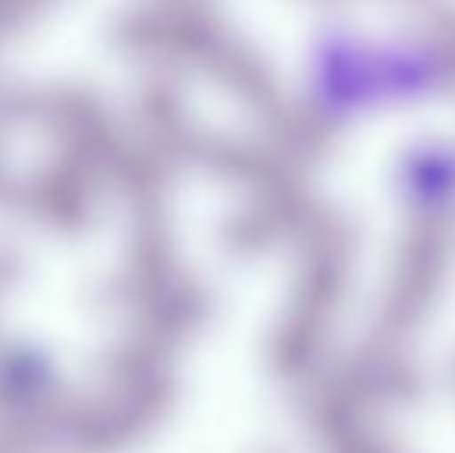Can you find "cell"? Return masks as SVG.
Listing matches in <instances>:
<instances>
[{
	"instance_id": "7a4b0ae2",
	"label": "cell",
	"mask_w": 455,
	"mask_h": 453,
	"mask_svg": "<svg viewBox=\"0 0 455 453\" xmlns=\"http://www.w3.org/2000/svg\"><path fill=\"white\" fill-rule=\"evenodd\" d=\"M403 199L419 212L455 206V143H421L400 162Z\"/></svg>"
},
{
	"instance_id": "6da1fadb",
	"label": "cell",
	"mask_w": 455,
	"mask_h": 453,
	"mask_svg": "<svg viewBox=\"0 0 455 453\" xmlns=\"http://www.w3.org/2000/svg\"><path fill=\"white\" fill-rule=\"evenodd\" d=\"M443 81V53L421 37L325 31L310 53V100L331 121L434 97Z\"/></svg>"
}]
</instances>
